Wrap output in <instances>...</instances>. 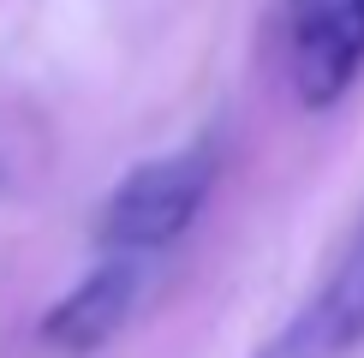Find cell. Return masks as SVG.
Listing matches in <instances>:
<instances>
[{
    "label": "cell",
    "mask_w": 364,
    "mask_h": 358,
    "mask_svg": "<svg viewBox=\"0 0 364 358\" xmlns=\"http://www.w3.org/2000/svg\"><path fill=\"white\" fill-rule=\"evenodd\" d=\"M215 168H221L215 143H191V149H173V156H156L144 168H132L96 215V245L119 251V257L168 251L173 239H186L197 209L209 203Z\"/></svg>",
    "instance_id": "obj_1"
},
{
    "label": "cell",
    "mask_w": 364,
    "mask_h": 358,
    "mask_svg": "<svg viewBox=\"0 0 364 358\" xmlns=\"http://www.w3.org/2000/svg\"><path fill=\"white\" fill-rule=\"evenodd\" d=\"M287 60L305 108H335L364 72V0H287Z\"/></svg>",
    "instance_id": "obj_2"
},
{
    "label": "cell",
    "mask_w": 364,
    "mask_h": 358,
    "mask_svg": "<svg viewBox=\"0 0 364 358\" xmlns=\"http://www.w3.org/2000/svg\"><path fill=\"white\" fill-rule=\"evenodd\" d=\"M364 352V227L311 298L257 347V358H358Z\"/></svg>",
    "instance_id": "obj_3"
},
{
    "label": "cell",
    "mask_w": 364,
    "mask_h": 358,
    "mask_svg": "<svg viewBox=\"0 0 364 358\" xmlns=\"http://www.w3.org/2000/svg\"><path fill=\"white\" fill-rule=\"evenodd\" d=\"M138 293H144L138 257L108 251V257L90 268L72 293H60V305L42 317V347H48L54 358H96L119 328L132 322Z\"/></svg>",
    "instance_id": "obj_4"
}]
</instances>
